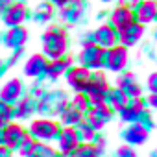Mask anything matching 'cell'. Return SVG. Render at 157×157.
I'll return each instance as SVG.
<instances>
[{
    "label": "cell",
    "instance_id": "d6a6232c",
    "mask_svg": "<svg viewBox=\"0 0 157 157\" xmlns=\"http://www.w3.org/2000/svg\"><path fill=\"white\" fill-rule=\"evenodd\" d=\"M117 157H137V151L129 144H124L117 150Z\"/></svg>",
    "mask_w": 157,
    "mask_h": 157
},
{
    "label": "cell",
    "instance_id": "e0dca14e",
    "mask_svg": "<svg viewBox=\"0 0 157 157\" xmlns=\"http://www.w3.org/2000/svg\"><path fill=\"white\" fill-rule=\"evenodd\" d=\"M117 87L126 94L128 100L140 98V94H142V87H140V83L137 82V78L131 72H126V74H122L118 78V80H117Z\"/></svg>",
    "mask_w": 157,
    "mask_h": 157
},
{
    "label": "cell",
    "instance_id": "7402d4cb",
    "mask_svg": "<svg viewBox=\"0 0 157 157\" xmlns=\"http://www.w3.org/2000/svg\"><path fill=\"white\" fill-rule=\"evenodd\" d=\"M72 67V57H59V59H50L48 65H46V70H44V76L48 78V80L56 82L59 80V78Z\"/></svg>",
    "mask_w": 157,
    "mask_h": 157
},
{
    "label": "cell",
    "instance_id": "7a4b0ae2",
    "mask_svg": "<svg viewBox=\"0 0 157 157\" xmlns=\"http://www.w3.org/2000/svg\"><path fill=\"white\" fill-rule=\"evenodd\" d=\"M61 126L59 122H56L54 118H37L30 124L28 128V133L33 140H41V142H50L54 139H57V133H59Z\"/></svg>",
    "mask_w": 157,
    "mask_h": 157
},
{
    "label": "cell",
    "instance_id": "ee69618b",
    "mask_svg": "<svg viewBox=\"0 0 157 157\" xmlns=\"http://www.w3.org/2000/svg\"><path fill=\"white\" fill-rule=\"evenodd\" d=\"M102 2H111V0H102Z\"/></svg>",
    "mask_w": 157,
    "mask_h": 157
},
{
    "label": "cell",
    "instance_id": "b9f144b4",
    "mask_svg": "<svg viewBox=\"0 0 157 157\" xmlns=\"http://www.w3.org/2000/svg\"><path fill=\"white\" fill-rule=\"evenodd\" d=\"M24 157H35V153L32 151V153H28V155H24Z\"/></svg>",
    "mask_w": 157,
    "mask_h": 157
},
{
    "label": "cell",
    "instance_id": "e575fe53",
    "mask_svg": "<svg viewBox=\"0 0 157 157\" xmlns=\"http://www.w3.org/2000/svg\"><path fill=\"white\" fill-rule=\"evenodd\" d=\"M21 56H22V48H19V50H13V54H11V57H10V65H15L19 59H21Z\"/></svg>",
    "mask_w": 157,
    "mask_h": 157
},
{
    "label": "cell",
    "instance_id": "4fadbf2b",
    "mask_svg": "<svg viewBox=\"0 0 157 157\" xmlns=\"http://www.w3.org/2000/svg\"><path fill=\"white\" fill-rule=\"evenodd\" d=\"M2 21L8 28H13V26H21L26 19H28V10L22 2H13L11 6H8L4 11H2Z\"/></svg>",
    "mask_w": 157,
    "mask_h": 157
},
{
    "label": "cell",
    "instance_id": "44dd1931",
    "mask_svg": "<svg viewBox=\"0 0 157 157\" xmlns=\"http://www.w3.org/2000/svg\"><path fill=\"white\" fill-rule=\"evenodd\" d=\"M46 65H48V59L43 54H33L24 63V68H22L24 70V76L26 78H41V76H44Z\"/></svg>",
    "mask_w": 157,
    "mask_h": 157
},
{
    "label": "cell",
    "instance_id": "ab89813d",
    "mask_svg": "<svg viewBox=\"0 0 157 157\" xmlns=\"http://www.w3.org/2000/svg\"><path fill=\"white\" fill-rule=\"evenodd\" d=\"M118 2H120V4H124V6H129V8H131L133 4H137V2H139V0H118Z\"/></svg>",
    "mask_w": 157,
    "mask_h": 157
},
{
    "label": "cell",
    "instance_id": "8fae6325",
    "mask_svg": "<svg viewBox=\"0 0 157 157\" xmlns=\"http://www.w3.org/2000/svg\"><path fill=\"white\" fill-rule=\"evenodd\" d=\"M91 41H93L94 44H98L100 48L107 50V48H111V46H115V44L118 43V32H117L111 24H102V26H98V28L93 32Z\"/></svg>",
    "mask_w": 157,
    "mask_h": 157
},
{
    "label": "cell",
    "instance_id": "603a6c76",
    "mask_svg": "<svg viewBox=\"0 0 157 157\" xmlns=\"http://www.w3.org/2000/svg\"><path fill=\"white\" fill-rule=\"evenodd\" d=\"M28 41V30L22 28V26H13V28H8V33L4 35V44L11 50H19V48H24Z\"/></svg>",
    "mask_w": 157,
    "mask_h": 157
},
{
    "label": "cell",
    "instance_id": "5b68a950",
    "mask_svg": "<svg viewBox=\"0 0 157 157\" xmlns=\"http://www.w3.org/2000/svg\"><path fill=\"white\" fill-rule=\"evenodd\" d=\"M129 54L128 48L122 44H115L107 50H104V68L109 72H122L128 67Z\"/></svg>",
    "mask_w": 157,
    "mask_h": 157
},
{
    "label": "cell",
    "instance_id": "d590c367",
    "mask_svg": "<svg viewBox=\"0 0 157 157\" xmlns=\"http://www.w3.org/2000/svg\"><path fill=\"white\" fill-rule=\"evenodd\" d=\"M146 102H148L150 107H155V105H157V93H150V96H148Z\"/></svg>",
    "mask_w": 157,
    "mask_h": 157
},
{
    "label": "cell",
    "instance_id": "4dcf8cb0",
    "mask_svg": "<svg viewBox=\"0 0 157 157\" xmlns=\"http://www.w3.org/2000/svg\"><path fill=\"white\" fill-rule=\"evenodd\" d=\"M11 118H13V105L4 104L0 100V128H4L8 122H11Z\"/></svg>",
    "mask_w": 157,
    "mask_h": 157
},
{
    "label": "cell",
    "instance_id": "484cf974",
    "mask_svg": "<svg viewBox=\"0 0 157 157\" xmlns=\"http://www.w3.org/2000/svg\"><path fill=\"white\" fill-rule=\"evenodd\" d=\"M61 122L65 124V126H78L82 120H83V113H80V111H76L74 107H70L68 104H67V107L61 111Z\"/></svg>",
    "mask_w": 157,
    "mask_h": 157
},
{
    "label": "cell",
    "instance_id": "f1b7e54d",
    "mask_svg": "<svg viewBox=\"0 0 157 157\" xmlns=\"http://www.w3.org/2000/svg\"><path fill=\"white\" fill-rule=\"evenodd\" d=\"M76 131H78V137H80V140L83 139V142H93L94 137L98 135V131L87 122V120H82L80 124L76 126Z\"/></svg>",
    "mask_w": 157,
    "mask_h": 157
},
{
    "label": "cell",
    "instance_id": "9a60e30c",
    "mask_svg": "<svg viewBox=\"0 0 157 157\" xmlns=\"http://www.w3.org/2000/svg\"><path fill=\"white\" fill-rule=\"evenodd\" d=\"M144 100L142 98H133V100H128V104L118 109V115L122 118V122H128V124H133V122H139L142 113H144Z\"/></svg>",
    "mask_w": 157,
    "mask_h": 157
},
{
    "label": "cell",
    "instance_id": "60d3db41",
    "mask_svg": "<svg viewBox=\"0 0 157 157\" xmlns=\"http://www.w3.org/2000/svg\"><path fill=\"white\" fill-rule=\"evenodd\" d=\"M2 72H4V63H2V59H0V76H2Z\"/></svg>",
    "mask_w": 157,
    "mask_h": 157
},
{
    "label": "cell",
    "instance_id": "4316f807",
    "mask_svg": "<svg viewBox=\"0 0 157 157\" xmlns=\"http://www.w3.org/2000/svg\"><path fill=\"white\" fill-rule=\"evenodd\" d=\"M52 17H54V6H52V4H48V2L39 4V6L35 8V11H33V19H35L37 22H41V24L50 22V21H52Z\"/></svg>",
    "mask_w": 157,
    "mask_h": 157
},
{
    "label": "cell",
    "instance_id": "3957f363",
    "mask_svg": "<svg viewBox=\"0 0 157 157\" xmlns=\"http://www.w3.org/2000/svg\"><path fill=\"white\" fill-rule=\"evenodd\" d=\"M67 104H68V98L63 91L44 93L41 100H37V111L44 117H56V115H61Z\"/></svg>",
    "mask_w": 157,
    "mask_h": 157
},
{
    "label": "cell",
    "instance_id": "30bf717a",
    "mask_svg": "<svg viewBox=\"0 0 157 157\" xmlns=\"http://www.w3.org/2000/svg\"><path fill=\"white\" fill-rule=\"evenodd\" d=\"M67 82H68V87L76 93H83L87 83H89V78H91V70L85 68V67H70L67 72Z\"/></svg>",
    "mask_w": 157,
    "mask_h": 157
},
{
    "label": "cell",
    "instance_id": "f546056e",
    "mask_svg": "<svg viewBox=\"0 0 157 157\" xmlns=\"http://www.w3.org/2000/svg\"><path fill=\"white\" fill-rule=\"evenodd\" d=\"M70 107H74L76 111H80V113H87V109L91 107V102H89V98L83 94V93H76V96L70 100V104H68Z\"/></svg>",
    "mask_w": 157,
    "mask_h": 157
},
{
    "label": "cell",
    "instance_id": "5bb4252c",
    "mask_svg": "<svg viewBox=\"0 0 157 157\" xmlns=\"http://www.w3.org/2000/svg\"><path fill=\"white\" fill-rule=\"evenodd\" d=\"M135 22L139 24H151L157 17V4L155 0H139L133 10Z\"/></svg>",
    "mask_w": 157,
    "mask_h": 157
},
{
    "label": "cell",
    "instance_id": "74e56055",
    "mask_svg": "<svg viewBox=\"0 0 157 157\" xmlns=\"http://www.w3.org/2000/svg\"><path fill=\"white\" fill-rule=\"evenodd\" d=\"M13 4V0H0V15H2V11L8 8V6H11Z\"/></svg>",
    "mask_w": 157,
    "mask_h": 157
},
{
    "label": "cell",
    "instance_id": "f35d334b",
    "mask_svg": "<svg viewBox=\"0 0 157 157\" xmlns=\"http://www.w3.org/2000/svg\"><path fill=\"white\" fill-rule=\"evenodd\" d=\"M48 4H52V6H57V8H61V6H65L68 0H46Z\"/></svg>",
    "mask_w": 157,
    "mask_h": 157
},
{
    "label": "cell",
    "instance_id": "2e32d148",
    "mask_svg": "<svg viewBox=\"0 0 157 157\" xmlns=\"http://www.w3.org/2000/svg\"><path fill=\"white\" fill-rule=\"evenodd\" d=\"M122 137H124V140H126L129 146H142V144L148 140V137H150V129L144 128L140 122H133V124H129V126L124 129Z\"/></svg>",
    "mask_w": 157,
    "mask_h": 157
},
{
    "label": "cell",
    "instance_id": "8992f818",
    "mask_svg": "<svg viewBox=\"0 0 157 157\" xmlns=\"http://www.w3.org/2000/svg\"><path fill=\"white\" fill-rule=\"evenodd\" d=\"M78 59H80V65L89 68L91 72L104 68V48H100L94 43H87L82 52L78 54Z\"/></svg>",
    "mask_w": 157,
    "mask_h": 157
},
{
    "label": "cell",
    "instance_id": "1f68e13d",
    "mask_svg": "<svg viewBox=\"0 0 157 157\" xmlns=\"http://www.w3.org/2000/svg\"><path fill=\"white\" fill-rule=\"evenodd\" d=\"M33 144H35V140H33L32 137H26V139L21 142V146L17 148V151L21 153V157H24V155L32 153V151H33Z\"/></svg>",
    "mask_w": 157,
    "mask_h": 157
},
{
    "label": "cell",
    "instance_id": "7bdbcfd3",
    "mask_svg": "<svg viewBox=\"0 0 157 157\" xmlns=\"http://www.w3.org/2000/svg\"><path fill=\"white\" fill-rule=\"evenodd\" d=\"M17 2H22V4H26V2H28V0H17Z\"/></svg>",
    "mask_w": 157,
    "mask_h": 157
},
{
    "label": "cell",
    "instance_id": "9c48e42d",
    "mask_svg": "<svg viewBox=\"0 0 157 157\" xmlns=\"http://www.w3.org/2000/svg\"><path fill=\"white\" fill-rule=\"evenodd\" d=\"M78 144H80V137H78V131L74 126H65L63 129H59L57 148L63 157H70V153L78 148Z\"/></svg>",
    "mask_w": 157,
    "mask_h": 157
},
{
    "label": "cell",
    "instance_id": "d4e9b609",
    "mask_svg": "<svg viewBox=\"0 0 157 157\" xmlns=\"http://www.w3.org/2000/svg\"><path fill=\"white\" fill-rule=\"evenodd\" d=\"M105 104L111 107V109H115V111H118V109H122L126 104H128V98H126V94L118 89V87H115V89H107V93H105Z\"/></svg>",
    "mask_w": 157,
    "mask_h": 157
},
{
    "label": "cell",
    "instance_id": "d6986e66",
    "mask_svg": "<svg viewBox=\"0 0 157 157\" xmlns=\"http://www.w3.org/2000/svg\"><path fill=\"white\" fill-rule=\"evenodd\" d=\"M85 13V0H68L61 6V19L68 24H76Z\"/></svg>",
    "mask_w": 157,
    "mask_h": 157
},
{
    "label": "cell",
    "instance_id": "ac0fdd59",
    "mask_svg": "<svg viewBox=\"0 0 157 157\" xmlns=\"http://www.w3.org/2000/svg\"><path fill=\"white\" fill-rule=\"evenodd\" d=\"M142 35H144V24L131 22L129 26H126L124 30L118 32V43L126 48H131L142 39Z\"/></svg>",
    "mask_w": 157,
    "mask_h": 157
},
{
    "label": "cell",
    "instance_id": "ba28073f",
    "mask_svg": "<svg viewBox=\"0 0 157 157\" xmlns=\"http://www.w3.org/2000/svg\"><path fill=\"white\" fill-rule=\"evenodd\" d=\"M111 118H113V109H111L105 102H102V104H93V105L87 109V113L83 115V120H87L96 131H100Z\"/></svg>",
    "mask_w": 157,
    "mask_h": 157
},
{
    "label": "cell",
    "instance_id": "836d02e7",
    "mask_svg": "<svg viewBox=\"0 0 157 157\" xmlns=\"http://www.w3.org/2000/svg\"><path fill=\"white\" fill-rule=\"evenodd\" d=\"M148 89L150 93H157V74L155 72L148 76Z\"/></svg>",
    "mask_w": 157,
    "mask_h": 157
},
{
    "label": "cell",
    "instance_id": "6da1fadb",
    "mask_svg": "<svg viewBox=\"0 0 157 157\" xmlns=\"http://www.w3.org/2000/svg\"><path fill=\"white\" fill-rule=\"evenodd\" d=\"M41 44H43V56L46 59H59L67 56L68 50V37L65 33L63 28H48L43 37H41Z\"/></svg>",
    "mask_w": 157,
    "mask_h": 157
},
{
    "label": "cell",
    "instance_id": "7c38bea8",
    "mask_svg": "<svg viewBox=\"0 0 157 157\" xmlns=\"http://www.w3.org/2000/svg\"><path fill=\"white\" fill-rule=\"evenodd\" d=\"M22 93H24V83L19 78H11V80L4 82V85L0 87V100L4 104L15 105L22 98Z\"/></svg>",
    "mask_w": 157,
    "mask_h": 157
},
{
    "label": "cell",
    "instance_id": "cb8c5ba5",
    "mask_svg": "<svg viewBox=\"0 0 157 157\" xmlns=\"http://www.w3.org/2000/svg\"><path fill=\"white\" fill-rule=\"evenodd\" d=\"M17 107H13V117L21 118V120H26L30 118L33 113H37V100L28 96V98H21L17 104Z\"/></svg>",
    "mask_w": 157,
    "mask_h": 157
},
{
    "label": "cell",
    "instance_id": "277c9868",
    "mask_svg": "<svg viewBox=\"0 0 157 157\" xmlns=\"http://www.w3.org/2000/svg\"><path fill=\"white\" fill-rule=\"evenodd\" d=\"M109 89V82H107V78L102 70H94L91 72V78H89V83L83 91V94L89 98L91 105L93 104H102L105 102V93Z\"/></svg>",
    "mask_w": 157,
    "mask_h": 157
},
{
    "label": "cell",
    "instance_id": "52a82bcc",
    "mask_svg": "<svg viewBox=\"0 0 157 157\" xmlns=\"http://www.w3.org/2000/svg\"><path fill=\"white\" fill-rule=\"evenodd\" d=\"M28 137V131L21 126V124H13L8 122L4 128H0V144H4L6 148H10L11 151L17 150L21 146V142Z\"/></svg>",
    "mask_w": 157,
    "mask_h": 157
},
{
    "label": "cell",
    "instance_id": "ffe728a7",
    "mask_svg": "<svg viewBox=\"0 0 157 157\" xmlns=\"http://www.w3.org/2000/svg\"><path fill=\"white\" fill-rule=\"evenodd\" d=\"M131 22H135V17H133V10H131L129 6L120 4V6H117V8L113 10L109 24H111L117 32L124 30V28H126V26H129Z\"/></svg>",
    "mask_w": 157,
    "mask_h": 157
},
{
    "label": "cell",
    "instance_id": "8d00e7d4",
    "mask_svg": "<svg viewBox=\"0 0 157 157\" xmlns=\"http://www.w3.org/2000/svg\"><path fill=\"white\" fill-rule=\"evenodd\" d=\"M0 157H11V150L6 148L4 144H0Z\"/></svg>",
    "mask_w": 157,
    "mask_h": 157
},
{
    "label": "cell",
    "instance_id": "83f0119b",
    "mask_svg": "<svg viewBox=\"0 0 157 157\" xmlns=\"http://www.w3.org/2000/svg\"><path fill=\"white\" fill-rule=\"evenodd\" d=\"M102 151H98V148L91 142H80L78 144V148L70 153V157H100Z\"/></svg>",
    "mask_w": 157,
    "mask_h": 157
}]
</instances>
